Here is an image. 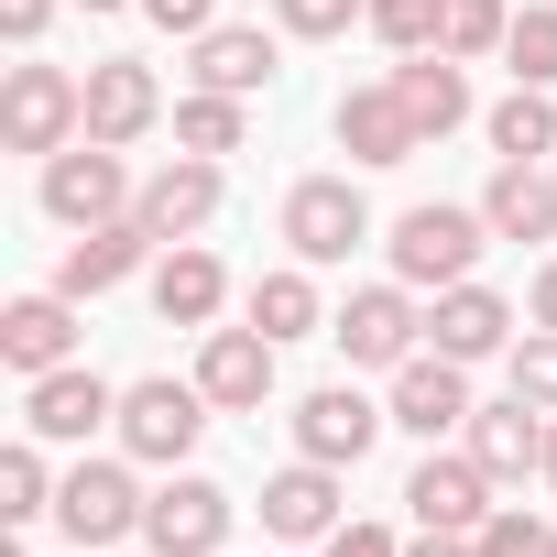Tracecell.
<instances>
[{"label": "cell", "mask_w": 557, "mask_h": 557, "mask_svg": "<svg viewBox=\"0 0 557 557\" xmlns=\"http://www.w3.org/2000/svg\"><path fill=\"white\" fill-rule=\"evenodd\" d=\"M481 240H492L481 208H405V219H394V285H437V296L470 285Z\"/></svg>", "instance_id": "obj_1"}, {"label": "cell", "mask_w": 557, "mask_h": 557, "mask_svg": "<svg viewBox=\"0 0 557 557\" xmlns=\"http://www.w3.org/2000/svg\"><path fill=\"white\" fill-rule=\"evenodd\" d=\"M77 132H88V77L12 66V88H0V143H12V153H66Z\"/></svg>", "instance_id": "obj_2"}, {"label": "cell", "mask_w": 557, "mask_h": 557, "mask_svg": "<svg viewBox=\"0 0 557 557\" xmlns=\"http://www.w3.org/2000/svg\"><path fill=\"white\" fill-rule=\"evenodd\" d=\"M132 175H121V143H66V153H45V208L66 219V230H99V219H132Z\"/></svg>", "instance_id": "obj_3"}, {"label": "cell", "mask_w": 557, "mask_h": 557, "mask_svg": "<svg viewBox=\"0 0 557 557\" xmlns=\"http://www.w3.org/2000/svg\"><path fill=\"white\" fill-rule=\"evenodd\" d=\"M285 240H296V262H350V251L372 240L361 186H350V175H307V186L285 197Z\"/></svg>", "instance_id": "obj_4"}, {"label": "cell", "mask_w": 557, "mask_h": 557, "mask_svg": "<svg viewBox=\"0 0 557 557\" xmlns=\"http://www.w3.org/2000/svg\"><path fill=\"white\" fill-rule=\"evenodd\" d=\"M143 503H153V492H132V470H121V459H77V470L55 481V524H66L77 546L143 535Z\"/></svg>", "instance_id": "obj_5"}, {"label": "cell", "mask_w": 557, "mask_h": 557, "mask_svg": "<svg viewBox=\"0 0 557 557\" xmlns=\"http://www.w3.org/2000/svg\"><path fill=\"white\" fill-rule=\"evenodd\" d=\"M416 329H426V318L405 307V285H361V296L329 318V339H339L361 372H405V361H416Z\"/></svg>", "instance_id": "obj_6"}, {"label": "cell", "mask_w": 557, "mask_h": 557, "mask_svg": "<svg viewBox=\"0 0 557 557\" xmlns=\"http://www.w3.org/2000/svg\"><path fill=\"white\" fill-rule=\"evenodd\" d=\"M208 416H219V405H208L197 383H132V394H121V448H132V459H186Z\"/></svg>", "instance_id": "obj_7"}, {"label": "cell", "mask_w": 557, "mask_h": 557, "mask_svg": "<svg viewBox=\"0 0 557 557\" xmlns=\"http://www.w3.org/2000/svg\"><path fill=\"white\" fill-rule=\"evenodd\" d=\"M383 426H394L383 405H361L350 383H318V394L296 405V459H329V470H361Z\"/></svg>", "instance_id": "obj_8"}, {"label": "cell", "mask_w": 557, "mask_h": 557, "mask_svg": "<svg viewBox=\"0 0 557 557\" xmlns=\"http://www.w3.org/2000/svg\"><path fill=\"white\" fill-rule=\"evenodd\" d=\"M492 470L470 459V448H448V459H426L416 481H405V513L426 524V535H481V513H492Z\"/></svg>", "instance_id": "obj_9"}, {"label": "cell", "mask_w": 557, "mask_h": 557, "mask_svg": "<svg viewBox=\"0 0 557 557\" xmlns=\"http://www.w3.org/2000/svg\"><path fill=\"white\" fill-rule=\"evenodd\" d=\"M143 546L153 557H219L230 546V492L219 481H164L143 503Z\"/></svg>", "instance_id": "obj_10"}, {"label": "cell", "mask_w": 557, "mask_h": 557, "mask_svg": "<svg viewBox=\"0 0 557 557\" xmlns=\"http://www.w3.org/2000/svg\"><path fill=\"white\" fill-rule=\"evenodd\" d=\"M394 426H405V437H459V426H470V361L416 350V361L394 372Z\"/></svg>", "instance_id": "obj_11"}, {"label": "cell", "mask_w": 557, "mask_h": 557, "mask_svg": "<svg viewBox=\"0 0 557 557\" xmlns=\"http://www.w3.org/2000/svg\"><path fill=\"white\" fill-rule=\"evenodd\" d=\"M132 219H143L153 240H197V230L219 219V164H208V153H175L164 175H143V197H132Z\"/></svg>", "instance_id": "obj_12"}, {"label": "cell", "mask_w": 557, "mask_h": 557, "mask_svg": "<svg viewBox=\"0 0 557 557\" xmlns=\"http://www.w3.org/2000/svg\"><path fill=\"white\" fill-rule=\"evenodd\" d=\"M197 394H208L219 416H262V394H273V339H262V329H208Z\"/></svg>", "instance_id": "obj_13"}, {"label": "cell", "mask_w": 557, "mask_h": 557, "mask_svg": "<svg viewBox=\"0 0 557 557\" xmlns=\"http://www.w3.org/2000/svg\"><path fill=\"white\" fill-rule=\"evenodd\" d=\"M164 121V88H153V66H132V55H99L88 66V143H143Z\"/></svg>", "instance_id": "obj_14"}, {"label": "cell", "mask_w": 557, "mask_h": 557, "mask_svg": "<svg viewBox=\"0 0 557 557\" xmlns=\"http://www.w3.org/2000/svg\"><path fill=\"white\" fill-rule=\"evenodd\" d=\"M339 153H350V164H405V153H426V132H416V110H405L394 77L339 99Z\"/></svg>", "instance_id": "obj_15"}, {"label": "cell", "mask_w": 557, "mask_h": 557, "mask_svg": "<svg viewBox=\"0 0 557 557\" xmlns=\"http://www.w3.org/2000/svg\"><path fill=\"white\" fill-rule=\"evenodd\" d=\"M459 448H470L492 481H524V470H546V416H535L524 394H503V405H470Z\"/></svg>", "instance_id": "obj_16"}, {"label": "cell", "mask_w": 557, "mask_h": 557, "mask_svg": "<svg viewBox=\"0 0 557 557\" xmlns=\"http://www.w3.org/2000/svg\"><path fill=\"white\" fill-rule=\"evenodd\" d=\"M262 524L285 546H329L339 535V470L329 459H296L285 481H262Z\"/></svg>", "instance_id": "obj_17"}, {"label": "cell", "mask_w": 557, "mask_h": 557, "mask_svg": "<svg viewBox=\"0 0 557 557\" xmlns=\"http://www.w3.org/2000/svg\"><path fill=\"white\" fill-rule=\"evenodd\" d=\"M143 251H153V230H143V219H99V230H77V240H66V262H55V296H77V307H88V296H110Z\"/></svg>", "instance_id": "obj_18"}, {"label": "cell", "mask_w": 557, "mask_h": 557, "mask_svg": "<svg viewBox=\"0 0 557 557\" xmlns=\"http://www.w3.org/2000/svg\"><path fill=\"white\" fill-rule=\"evenodd\" d=\"M99 416H121V394H110L99 372H77V361H66V372H34V394H23V426H34V437H55V448H66V437H88Z\"/></svg>", "instance_id": "obj_19"}, {"label": "cell", "mask_w": 557, "mask_h": 557, "mask_svg": "<svg viewBox=\"0 0 557 557\" xmlns=\"http://www.w3.org/2000/svg\"><path fill=\"white\" fill-rule=\"evenodd\" d=\"M66 350H77V296H23L12 318H0V361H12L23 383L66 372Z\"/></svg>", "instance_id": "obj_20"}, {"label": "cell", "mask_w": 557, "mask_h": 557, "mask_svg": "<svg viewBox=\"0 0 557 557\" xmlns=\"http://www.w3.org/2000/svg\"><path fill=\"white\" fill-rule=\"evenodd\" d=\"M426 329H437V350H448V361H492V350H513V307H503L492 285H448Z\"/></svg>", "instance_id": "obj_21"}, {"label": "cell", "mask_w": 557, "mask_h": 557, "mask_svg": "<svg viewBox=\"0 0 557 557\" xmlns=\"http://www.w3.org/2000/svg\"><path fill=\"white\" fill-rule=\"evenodd\" d=\"M219 296H230V285H219V262H208L197 240H164V262H153V318H164V329H208Z\"/></svg>", "instance_id": "obj_22"}, {"label": "cell", "mask_w": 557, "mask_h": 557, "mask_svg": "<svg viewBox=\"0 0 557 557\" xmlns=\"http://www.w3.org/2000/svg\"><path fill=\"white\" fill-rule=\"evenodd\" d=\"M394 88H405V110H416V132H426V143L470 121V77H459V55H448V45L405 55V66H394Z\"/></svg>", "instance_id": "obj_23"}, {"label": "cell", "mask_w": 557, "mask_h": 557, "mask_svg": "<svg viewBox=\"0 0 557 557\" xmlns=\"http://www.w3.org/2000/svg\"><path fill=\"white\" fill-rule=\"evenodd\" d=\"M197 88H219V99H251V88H273V34H251V23H219V34H197Z\"/></svg>", "instance_id": "obj_24"}, {"label": "cell", "mask_w": 557, "mask_h": 557, "mask_svg": "<svg viewBox=\"0 0 557 557\" xmlns=\"http://www.w3.org/2000/svg\"><path fill=\"white\" fill-rule=\"evenodd\" d=\"M481 219H492V240H546V230H557V186H546L535 164H503V175L481 186Z\"/></svg>", "instance_id": "obj_25"}, {"label": "cell", "mask_w": 557, "mask_h": 557, "mask_svg": "<svg viewBox=\"0 0 557 557\" xmlns=\"http://www.w3.org/2000/svg\"><path fill=\"white\" fill-rule=\"evenodd\" d=\"M251 329H262L273 350L318 329V285H307V262H285V273H262V285H251Z\"/></svg>", "instance_id": "obj_26"}, {"label": "cell", "mask_w": 557, "mask_h": 557, "mask_svg": "<svg viewBox=\"0 0 557 557\" xmlns=\"http://www.w3.org/2000/svg\"><path fill=\"white\" fill-rule=\"evenodd\" d=\"M492 143H503V164H535V153L557 143V99H546V88H513V99L492 110Z\"/></svg>", "instance_id": "obj_27"}, {"label": "cell", "mask_w": 557, "mask_h": 557, "mask_svg": "<svg viewBox=\"0 0 557 557\" xmlns=\"http://www.w3.org/2000/svg\"><path fill=\"white\" fill-rule=\"evenodd\" d=\"M503 55H513V88H557V0H535V12H513Z\"/></svg>", "instance_id": "obj_28"}, {"label": "cell", "mask_w": 557, "mask_h": 557, "mask_svg": "<svg viewBox=\"0 0 557 557\" xmlns=\"http://www.w3.org/2000/svg\"><path fill=\"white\" fill-rule=\"evenodd\" d=\"M55 513V481H45V437H23L12 459H0V524H34Z\"/></svg>", "instance_id": "obj_29"}, {"label": "cell", "mask_w": 557, "mask_h": 557, "mask_svg": "<svg viewBox=\"0 0 557 557\" xmlns=\"http://www.w3.org/2000/svg\"><path fill=\"white\" fill-rule=\"evenodd\" d=\"M175 143H186V153H208V164H219V153H240V99L197 88V99L175 110Z\"/></svg>", "instance_id": "obj_30"}, {"label": "cell", "mask_w": 557, "mask_h": 557, "mask_svg": "<svg viewBox=\"0 0 557 557\" xmlns=\"http://www.w3.org/2000/svg\"><path fill=\"white\" fill-rule=\"evenodd\" d=\"M372 34H383L394 55H426V45L448 34V0H372Z\"/></svg>", "instance_id": "obj_31"}, {"label": "cell", "mask_w": 557, "mask_h": 557, "mask_svg": "<svg viewBox=\"0 0 557 557\" xmlns=\"http://www.w3.org/2000/svg\"><path fill=\"white\" fill-rule=\"evenodd\" d=\"M503 34H513V12H503V0H448V34H437V45L470 66V55H492Z\"/></svg>", "instance_id": "obj_32"}, {"label": "cell", "mask_w": 557, "mask_h": 557, "mask_svg": "<svg viewBox=\"0 0 557 557\" xmlns=\"http://www.w3.org/2000/svg\"><path fill=\"white\" fill-rule=\"evenodd\" d=\"M546 535H557V524H535V513L492 503V513H481V535H470V557H546Z\"/></svg>", "instance_id": "obj_33"}, {"label": "cell", "mask_w": 557, "mask_h": 557, "mask_svg": "<svg viewBox=\"0 0 557 557\" xmlns=\"http://www.w3.org/2000/svg\"><path fill=\"white\" fill-rule=\"evenodd\" d=\"M513 394H524L535 416H557V329H524V339H513Z\"/></svg>", "instance_id": "obj_34"}, {"label": "cell", "mask_w": 557, "mask_h": 557, "mask_svg": "<svg viewBox=\"0 0 557 557\" xmlns=\"http://www.w3.org/2000/svg\"><path fill=\"white\" fill-rule=\"evenodd\" d=\"M273 12H285V34H307V45H329V34H350L372 0H273Z\"/></svg>", "instance_id": "obj_35"}, {"label": "cell", "mask_w": 557, "mask_h": 557, "mask_svg": "<svg viewBox=\"0 0 557 557\" xmlns=\"http://www.w3.org/2000/svg\"><path fill=\"white\" fill-rule=\"evenodd\" d=\"M143 23H153V34H186V45H197V34H219V0H143Z\"/></svg>", "instance_id": "obj_36"}, {"label": "cell", "mask_w": 557, "mask_h": 557, "mask_svg": "<svg viewBox=\"0 0 557 557\" xmlns=\"http://www.w3.org/2000/svg\"><path fill=\"white\" fill-rule=\"evenodd\" d=\"M329 557H405V546H394L383 524H339V535H329Z\"/></svg>", "instance_id": "obj_37"}, {"label": "cell", "mask_w": 557, "mask_h": 557, "mask_svg": "<svg viewBox=\"0 0 557 557\" xmlns=\"http://www.w3.org/2000/svg\"><path fill=\"white\" fill-rule=\"evenodd\" d=\"M45 23H55V0H0V34H12V45H34Z\"/></svg>", "instance_id": "obj_38"}, {"label": "cell", "mask_w": 557, "mask_h": 557, "mask_svg": "<svg viewBox=\"0 0 557 557\" xmlns=\"http://www.w3.org/2000/svg\"><path fill=\"white\" fill-rule=\"evenodd\" d=\"M535 329H557V262L535 273Z\"/></svg>", "instance_id": "obj_39"}, {"label": "cell", "mask_w": 557, "mask_h": 557, "mask_svg": "<svg viewBox=\"0 0 557 557\" xmlns=\"http://www.w3.org/2000/svg\"><path fill=\"white\" fill-rule=\"evenodd\" d=\"M405 557H470V535H426V546H405Z\"/></svg>", "instance_id": "obj_40"}, {"label": "cell", "mask_w": 557, "mask_h": 557, "mask_svg": "<svg viewBox=\"0 0 557 557\" xmlns=\"http://www.w3.org/2000/svg\"><path fill=\"white\" fill-rule=\"evenodd\" d=\"M546 481H557V416H546Z\"/></svg>", "instance_id": "obj_41"}, {"label": "cell", "mask_w": 557, "mask_h": 557, "mask_svg": "<svg viewBox=\"0 0 557 557\" xmlns=\"http://www.w3.org/2000/svg\"><path fill=\"white\" fill-rule=\"evenodd\" d=\"M88 12H121V0H88Z\"/></svg>", "instance_id": "obj_42"}, {"label": "cell", "mask_w": 557, "mask_h": 557, "mask_svg": "<svg viewBox=\"0 0 557 557\" xmlns=\"http://www.w3.org/2000/svg\"><path fill=\"white\" fill-rule=\"evenodd\" d=\"M546 557H557V535H546Z\"/></svg>", "instance_id": "obj_43"}, {"label": "cell", "mask_w": 557, "mask_h": 557, "mask_svg": "<svg viewBox=\"0 0 557 557\" xmlns=\"http://www.w3.org/2000/svg\"><path fill=\"white\" fill-rule=\"evenodd\" d=\"M77 557H88V546H77Z\"/></svg>", "instance_id": "obj_44"}]
</instances>
